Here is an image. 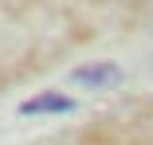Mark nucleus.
<instances>
[{"label": "nucleus", "mask_w": 153, "mask_h": 145, "mask_svg": "<svg viewBox=\"0 0 153 145\" xmlns=\"http://www.w3.org/2000/svg\"><path fill=\"white\" fill-rule=\"evenodd\" d=\"M67 110H75V102L63 94H36L20 106V114H67Z\"/></svg>", "instance_id": "nucleus-2"}, {"label": "nucleus", "mask_w": 153, "mask_h": 145, "mask_svg": "<svg viewBox=\"0 0 153 145\" xmlns=\"http://www.w3.org/2000/svg\"><path fill=\"white\" fill-rule=\"evenodd\" d=\"M71 78L82 82V86H118L122 82V67L118 63H90V67H79Z\"/></svg>", "instance_id": "nucleus-1"}]
</instances>
